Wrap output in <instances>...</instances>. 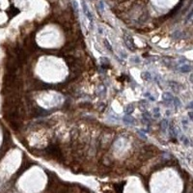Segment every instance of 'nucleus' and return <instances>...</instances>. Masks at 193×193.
<instances>
[{"mask_svg": "<svg viewBox=\"0 0 193 193\" xmlns=\"http://www.w3.org/2000/svg\"><path fill=\"white\" fill-rule=\"evenodd\" d=\"M104 44H105V47H106V48H107V49H109L110 51H111V52H113V48H112L111 44H109V42L107 41V40H104Z\"/></svg>", "mask_w": 193, "mask_h": 193, "instance_id": "12", "label": "nucleus"}, {"mask_svg": "<svg viewBox=\"0 0 193 193\" xmlns=\"http://www.w3.org/2000/svg\"><path fill=\"white\" fill-rule=\"evenodd\" d=\"M191 16H192V12L190 11L189 14H188V16H187V18H186V21H191Z\"/></svg>", "mask_w": 193, "mask_h": 193, "instance_id": "14", "label": "nucleus"}, {"mask_svg": "<svg viewBox=\"0 0 193 193\" xmlns=\"http://www.w3.org/2000/svg\"><path fill=\"white\" fill-rule=\"evenodd\" d=\"M178 70L181 73H190L192 70V68L190 65L188 64H183V66H181L180 68H178Z\"/></svg>", "mask_w": 193, "mask_h": 193, "instance_id": "3", "label": "nucleus"}, {"mask_svg": "<svg viewBox=\"0 0 193 193\" xmlns=\"http://www.w3.org/2000/svg\"><path fill=\"white\" fill-rule=\"evenodd\" d=\"M98 30H99V32H100L101 34H103V29L101 27H99L98 28Z\"/></svg>", "mask_w": 193, "mask_h": 193, "instance_id": "16", "label": "nucleus"}, {"mask_svg": "<svg viewBox=\"0 0 193 193\" xmlns=\"http://www.w3.org/2000/svg\"><path fill=\"white\" fill-rule=\"evenodd\" d=\"M189 117H190L189 118L190 120H192V112H189Z\"/></svg>", "mask_w": 193, "mask_h": 193, "instance_id": "17", "label": "nucleus"}, {"mask_svg": "<svg viewBox=\"0 0 193 193\" xmlns=\"http://www.w3.org/2000/svg\"><path fill=\"white\" fill-rule=\"evenodd\" d=\"M172 103L174 104L175 107H181V101L179 100V99L177 98V96H174V99H173V101H172Z\"/></svg>", "mask_w": 193, "mask_h": 193, "instance_id": "5", "label": "nucleus"}, {"mask_svg": "<svg viewBox=\"0 0 193 193\" xmlns=\"http://www.w3.org/2000/svg\"><path fill=\"white\" fill-rule=\"evenodd\" d=\"M132 111H133V106L131 105V104H129V105L127 107V109H126V111L125 112H126L127 115H129V114H131Z\"/></svg>", "mask_w": 193, "mask_h": 193, "instance_id": "11", "label": "nucleus"}, {"mask_svg": "<svg viewBox=\"0 0 193 193\" xmlns=\"http://www.w3.org/2000/svg\"><path fill=\"white\" fill-rule=\"evenodd\" d=\"M180 139H181V141H183V143L184 145H186V146H188V145H189V140H188V138H187L185 135H181L180 137Z\"/></svg>", "mask_w": 193, "mask_h": 193, "instance_id": "8", "label": "nucleus"}, {"mask_svg": "<svg viewBox=\"0 0 193 193\" xmlns=\"http://www.w3.org/2000/svg\"><path fill=\"white\" fill-rule=\"evenodd\" d=\"M123 121H124V123L125 124H127V125H135V119L134 118H132V117H124L123 118Z\"/></svg>", "mask_w": 193, "mask_h": 193, "instance_id": "4", "label": "nucleus"}, {"mask_svg": "<svg viewBox=\"0 0 193 193\" xmlns=\"http://www.w3.org/2000/svg\"><path fill=\"white\" fill-rule=\"evenodd\" d=\"M145 96H148V98H149L151 101H155V98H153L150 93H146V94H145Z\"/></svg>", "mask_w": 193, "mask_h": 193, "instance_id": "13", "label": "nucleus"}, {"mask_svg": "<svg viewBox=\"0 0 193 193\" xmlns=\"http://www.w3.org/2000/svg\"><path fill=\"white\" fill-rule=\"evenodd\" d=\"M133 60H134L136 63H140V59H139L138 57H135L134 59H133Z\"/></svg>", "mask_w": 193, "mask_h": 193, "instance_id": "15", "label": "nucleus"}, {"mask_svg": "<svg viewBox=\"0 0 193 193\" xmlns=\"http://www.w3.org/2000/svg\"><path fill=\"white\" fill-rule=\"evenodd\" d=\"M82 9H83V12H84V15L86 16V18L89 19L90 23L92 24L93 21H94V18H93V15L92 13H91V11L89 10V8H88L87 4L85 3V1H82Z\"/></svg>", "mask_w": 193, "mask_h": 193, "instance_id": "1", "label": "nucleus"}, {"mask_svg": "<svg viewBox=\"0 0 193 193\" xmlns=\"http://www.w3.org/2000/svg\"><path fill=\"white\" fill-rule=\"evenodd\" d=\"M124 42H125V44H126L127 47L129 48V49H133V48H134L133 40H132V38H131L130 36L125 35V36H124Z\"/></svg>", "mask_w": 193, "mask_h": 193, "instance_id": "2", "label": "nucleus"}, {"mask_svg": "<svg viewBox=\"0 0 193 193\" xmlns=\"http://www.w3.org/2000/svg\"><path fill=\"white\" fill-rule=\"evenodd\" d=\"M98 7H99V11H100V13L103 14V12H104V2L103 1V0H101V1L99 2Z\"/></svg>", "mask_w": 193, "mask_h": 193, "instance_id": "7", "label": "nucleus"}, {"mask_svg": "<svg viewBox=\"0 0 193 193\" xmlns=\"http://www.w3.org/2000/svg\"><path fill=\"white\" fill-rule=\"evenodd\" d=\"M142 77H143V79H145V80H151L152 79V75L151 73H150L149 72H145L142 73Z\"/></svg>", "mask_w": 193, "mask_h": 193, "instance_id": "6", "label": "nucleus"}, {"mask_svg": "<svg viewBox=\"0 0 193 193\" xmlns=\"http://www.w3.org/2000/svg\"><path fill=\"white\" fill-rule=\"evenodd\" d=\"M161 125H162V129H163V130H164V131H165L166 129H167V127H168V126H169V122H168V120L164 119V120H162V123H161Z\"/></svg>", "mask_w": 193, "mask_h": 193, "instance_id": "10", "label": "nucleus"}, {"mask_svg": "<svg viewBox=\"0 0 193 193\" xmlns=\"http://www.w3.org/2000/svg\"><path fill=\"white\" fill-rule=\"evenodd\" d=\"M153 113H154L155 118L160 117V111H159V108H158V107H155V108H154V110H153Z\"/></svg>", "mask_w": 193, "mask_h": 193, "instance_id": "9", "label": "nucleus"}]
</instances>
